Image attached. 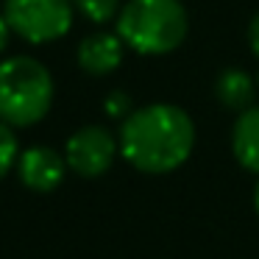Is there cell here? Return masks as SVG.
Wrapping results in <instances>:
<instances>
[{
  "mask_svg": "<svg viewBox=\"0 0 259 259\" xmlns=\"http://www.w3.org/2000/svg\"><path fill=\"white\" fill-rule=\"evenodd\" d=\"M195 148V123L181 106L151 103L134 109L120 128V153L148 176L173 173Z\"/></svg>",
  "mask_w": 259,
  "mask_h": 259,
  "instance_id": "6da1fadb",
  "label": "cell"
},
{
  "mask_svg": "<svg viewBox=\"0 0 259 259\" xmlns=\"http://www.w3.org/2000/svg\"><path fill=\"white\" fill-rule=\"evenodd\" d=\"M190 31V17L181 0H125L117 14V34L125 48L142 56L173 53Z\"/></svg>",
  "mask_w": 259,
  "mask_h": 259,
  "instance_id": "7a4b0ae2",
  "label": "cell"
},
{
  "mask_svg": "<svg viewBox=\"0 0 259 259\" xmlns=\"http://www.w3.org/2000/svg\"><path fill=\"white\" fill-rule=\"evenodd\" d=\"M56 95L53 75L31 56L0 62V120L12 128H28L48 117Z\"/></svg>",
  "mask_w": 259,
  "mask_h": 259,
  "instance_id": "3957f363",
  "label": "cell"
},
{
  "mask_svg": "<svg viewBox=\"0 0 259 259\" xmlns=\"http://www.w3.org/2000/svg\"><path fill=\"white\" fill-rule=\"evenodd\" d=\"M73 0H3L12 31L31 45L62 39L73 28Z\"/></svg>",
  "mask_w": 259,
  "mask_h": 259,
  "instance_id": "277c9868",
  "label": "cell"
},
{
  "mask_svg": "<svg viewBox=\"0 0 259 259\" xmlns=\"http://www.w3.org/2000/svg\"><path fill=\"white\" fill-rule=\"evenodd\" d=\"M120 151V140L103 125H84L78 128L64 145V162L73 173L84 179H98L114 164Z\"/></svg>",
  "mask_w": 259,
  "mask_h": 259,
  "instance_id": "5b68a950",
  "label": "cell"
},
{
  "mask_svg": "<svg viewBox=\"0 0 259 259\" xmlns=\"http://www.w3.org/2000/svg\"><path fill=\"white\" fill-rule=\"evenodd\" d=\"M67 162L59 151L48 145H31L17 156V176L28 190L34 192H53L64 181Z\"/></svg>",
  "mask_w": 259,
  "mask_h": 259,
  "instance_id": "8992f818",
  "label": "cell"
},
{
  "mask_svg": "<svg viewBox=\"0 0 259 259\" xmlns=\"http://www.w3.org/2000/svg\"><path fill=\"white\" fill-rule=\"evenodd\" d=\"M123 36L109 34V31H95V34L84 36L78 45V67L92 78L109 75L123 64Z\"/></svg>",
  "mask_w": 259,
  "mask_h": 259,
  "instance_id": "52a82bcc",
  "label": "cell"
},
{
  "mask_svg": "<svg viewBox=\"0 0 259 259\" xmlns=\"http://www.w3.org/2000/svg\"><path fill=\"white\" fill-rule=\"evenodd\" d=\"M231 151L248 173L259 176V106H248L240 112L231 128Z\"/></svg>",
  "mask_w": 259,
  "mask_h": 259,
  "instance_id": "ba28073f",
  "label": "cell"
},
{
  "mask_svg": "<svg viewBox=\"0 0 259 259\" xmlns=\"http://www.w3.org/2000/svg\"><path fill=\"white\" fill-rule=\"evenodd\" d=\"M253 92H256V84H253L251 73L240 67H229L218 75L214 81V95L223 103L226 109H234V112H242L253 103Z\"/></svg>",
  "mask_w": 259,
  "mask_h": 259,
  "instance_id": "9c48e42d",
  "label": "cell"
},
{
  "mask_svg": "<svg viewBox=\"0 0 259 259\" xmlns=\"http://www.w3.org/2000/svg\"><path fill=\"white\" fill-rule=\"evenodd\" d=\"M73 6L84 14L90 23H109L112 17H117L123 9V0H73Z\"/></svg>",
  "mask_w": 259,
  "mask_h": 259,
  "instance_id": "30bf717a",
  "label": "cell"
},
{
  "mask_svg": "<svg viewBox=\"0 0 259 259\" xmlns=\"http://www.w3.org/2000/svg\"><path fill=\"white\" fill-rule=\"evenodd\" d=\"M17 156H20V145L17 137H14V128L0 120V179L12 173V167L17 164Z\"/></svg>",
  "mask_w": 259,
  "mask_h": 259,
  "instance_id": "8fae6325",
  "label": "cell"
},
{
  "mask_svg": "<svg viewBox=\"0 0 259 259\" xmlns=\"http://www.w3.org/2000/svg\"><path fill=\"white\" fill-rule=\"evenodd\" d=\"M103 109H106V114H109V117H114V120H125V117L131 114V98H128V92L114 90L112 95L106 98Z\"/></svg>",
  "mask_w": 259,
  "mask_h": 259,
  "instance_id": "7c38bea8",
  "label": "cell"
},
{
  "mask_svg": "<svg viewBox=\"0 0 259 259\" xmlns=\"http://www.w3.org/2000/svg\"><path fill=\"white\" fill-rule=\"evenodd\" d=\"M248 45H251V53L259 59V12L251 17V25H248Z\"/></svg>",
  "mask_w": 259,
  "mask_h": 259,
  "instance_id": "4fadbf2b",
  "label": "cell"
},
{
  "mask_svg": "<svg viewBox=\"0 0 259 259\" xmlns=\"http://www.w3.org/2000/svg\"><path fill=\"white\" fill-rule=\"evenodd\" d=\"M9 39H12V25H9L6 14H0V53L9 48Z\"/></svg>",
  "mask_w": 259,
  "mask_h": 259,
  "instance_id": "5bb4252c",
  "label": "cell"
},
{
  "mask_svg": "<svg viewBox=\"0 0 259 259\" xmlns=\"http://www.w3.org/2000/svg\"><path fill=\"white\" fill-rule=\"evenodd\" d=\"M253 206H256V214H259V184H256V190H253Z\"/></svg>",
  "mask_w": 259,
  "mask_h": 259,
  "instance_id": "9a60e30c",
  "label": "cell"
}]
</instances>
